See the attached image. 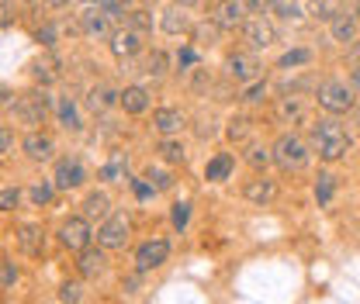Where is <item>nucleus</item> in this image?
Masks as SVG:
<instances>
[{"mask_svg": "<svg viewBox=\"0 0 360 304\" xmlns=\"http://www.w3.org/2000/svg\"><path fill=\"white\" fill-rule=\"evenodd\" d=\"M312 145H315V152H319V159L336 163V159L347 156V149H350V135H347V128H343L340 121L322 118V121H315L312 125Z\"/></svg>", "mask_w": 360, "mask_h": 304, "instance_id": "obj_1", "label": "nucleus"}, {"mask_svg": "<svg viewBox=\"0 0 360 304\" xmlns=\"http://www.w3.org/2000/svg\"><path fill=\"white\" fill-rule=\"evenodd\" d=\"M270 152H274V163H277V170H284V173H298V170H305L309 166V145L298 138V135H291V131H284V135H277V142L270 145Z\"/></svg>", "mask_w": 360, "mask_h": 304, "instance_id": "obj_2", "label": "nucleus"}, {"mask_svg": "<svg viewBox=\"0 0 360 304\" xmlns=\"http://www.w3.org/2000/svg\"><path fill=\"white\" fill-rule=\"evenodd\" d=\"M315 97H319V107L329 111V114H347V111H354V104H357L354 87L343 84V80H326Z\"/></svg>", "mask_w": 360, "mask_h": 304, "instance_id": "obj_3", "label": "nucleus"}, {"mask_svg": "<svg viewBox=\"0 0 360 304\" xmlns=\"http://www.w3.org/2000/svg\"><path fill=\"white\" fill-rule=\"evenodd\" d=\"M45 111H49V93H45V90L21 93V97H18V104H14V114H18L25 125H42Z\"/></svg>", "mask_w": 360, "mask_h": 304, "instance_id": "obj_4", "label": "nucleus"}, {"mask_svg": "<svg viewBox=\"0 0 360 304\" xmlns=\"http://www.w3.org/2000/svg\"><path fill=\"white\" fill-rule=\"evenodd\" d=\"M260 59L253 55V52H232L229 59H225V73L236 80V84H253V80H260Z\"/></svg>", "mask_w": 360, "mask_h": 304, "instance_id": "obj_5", "label": "nucleus"}, {"mask_svg": "<svg viewBox=\"0 0 360 304\" xmlns=\"http://www.w3.org/2000/svg\"><path fill=\"white\" fill-rule=\"evenodd\" d=\"M167 260H170V242H167V239H153V242H142V246L135 249V270H139V273L160 270Z\"/></svg>", "mask_w": 360, "mask_h": 304, "instance_id": "obj_6", "label": "nucleus"}, {"mask_svg": "<svg viewBox=\"0 0 360 304\" xmlns=\"http://www.w3.org/2000/svg\"><path fill=\"white\" fill-rule=\"evenodd\" d=\"M90 221L84 215L80 218H70V221H63V228H59V242L66 246V249H73V253H84L90 246Z\"/></svg>", "mask_w": 360, "mask_h": 304, "instance_id": "obj_7", "label": "nucleus"}, {"mask_svg": "<svg viewBox=\"0 0 360 304\" xmlns=\"http://www.w3.org/2000/svg\"><path fill=\"white\" fill-rule=\"evenodd\" d=\"M97 242H101V249H122L129 242V218L111 215L97 228Z\"/></svg>", "mask_w": 360, "mask_h": 304, "instance_id": "obj_8", "label": "nucleus"}, {"mask_svg": "<svg viewBox=\"0 0 360 304\" xmlns=\"http://www.w3.org/2000/svg\"><path fill=\"white\" fill-rule=\"evenodd\" d=\"M243 39L250 42V48H267V45L277 42V32H274V25H270L264 14H253L243 25Z\"/></svg>", "mask_w": 360, "mask_h": 304, "instance_id": "obj_9", "label": "nucleus"}, {"mask_svg": "<svg viewBox=\"0 0 360 304\" xmlns=\"http://www.w3.org/2000/svg\"><path fill=\"white\" fill-rule=\"evenodd\" d=\"M212 21H215L222 32L225 28H243V25H246V4H243V0H215Z\"/></svg>", "mask_w": 360, "mask_h": 304, "instance_id": "obj_10", "label": "nucleus"}, {"mask_svg": "<svg viewBox=\"0 0 360 304\" xmlns=\"http://www.w3.org/2000/svg\"><path fill=\"white\" fill-rule=\"evenodd\" d=\"M84 180H87V170H84L80 159H59L56 163V187L59 190H77Z\"/></svg>", "mask_w": 360, "mask_h": 304, "instance_id": "obj_11", "label": "nucleus"}, {"mask_svg": "<svg viewBox=\"0 0 360 304\" xmlns=\"http://www.w3.org/2000/svg\"><path fill=\"white\" fill-rule=\"evenodd\" d=\"M111 52H115L118 59H132L135 52H142V32H135V28L111 32Z\"/></svg>", "mask_w": 360, "mask_h": 304, "instance_id": "obj_12", "label": "nucleus"}, {"mask_svg": "<svg viewBox=\"0 0 360 304\" xmlns=\"http://www.w3.org/2000/svg\"><path fill=\"white\" fill-rule=\"evenodd\" d=\"M184 125H187V118L180 114L177 107H156V111H153V128L160 131L163 138H174Z\"/></svg>", "mask_w": 360, "mask_h": 304, "instance_id": "obj_13", "label": "nucleus"}, {"mask_svg": "<svg viewBox=\"0 0 360 304\" xmlns=\"http://www.w3.org/2000/svg\"><path fill=\"white\" fill-rule=\"evenodd\" d=\"M160 28L167 32V35H191V14H187V7H177V4H170L167 11H163V18H160Z\"/></svg>", "mask_w": 360, "mask_h": 304, "instance_id": "obj_14", "label": "nucleus"}, {"mask_svg": "<svg viewBox=\"0 0 360 304\" xmlns=\"http://www.w3.org/2000/svg\"><path fill=\"white\" fill-rule=\"evenodd\" d=\"M274 194H277V187H274V180H267V176L246 180V187H243V197H246L250 204H260V208L274 201Z\"/></svg>", "mask_w": 360, "mask_h": 304, "instance_id": "obj_15", "label": "nucleus"}, {"mask_svg": "<svg viewBox=\"0 0 360 304\" xmlns=\"http://www.w3.org/2000/svg\"><path fill=\"white\" fill-rule=\"evenodd\" d=\"M21 149H25V156L28 159H35V163H45V159H52V138L42 135V131H32V135H25V142H21Z\"/></svg>", "mask_w": 360, "mask_h": 304, "instance_id": "obj_16", "label": "nucleus"}, {"mask_svg": "<svg viewBox=\"0 0 360 304\" xmlns=\"http://www.w3.org/2000/svg\"><path fill=\"white\" fill-rule=\"evenodd\" d=\"M84 218H87V221H108V218H111V197H108L104 190L87 194V201H84Z\"/></svg>", "mask_w": 360, "mask_h": 304, "instance_id": "obj_17", "label": "nucleus"}, {"mask_svg": "<svg viewBox=\"0 0 360 304\" xmlns=\"http://www.w3.org/2000/svg\"><path fill=\"white\" fill-rule=\"evenodd\" d=\"M18 246H21V253H28V256H39L45 249V235L39 225H21L18 228Z\"/></svg>", "mask_w": 360, "mask_h": 304, "instance_id": "obj_18", "label": "nucleus"}, {"mask_svg": "<svg viewBox=\"0 0 360 304\" xmlns=\"http://www.w3.org/2000/svg\"><path fill=\"white\" fill-rule=\"evenodd\" d=\"M236 170V156H229V152H219V156H212L208 159V166H205V180H212V183H222L229 180Z\"/></svg>", "mask_w": 360, "mask_h": 304, "instance_id": "obj_19", "label": "nucleus"}, {"mask_svg": "<svg viewBox=\"0 0 360 304\" xmlns=\"http://www.w3.org/2000/svg\"><path fill=\"white\" fill-rule=\"evenodd\" d=\"M277 118H281L284 125H295V121H302V118H305V104H302V97H295V93H284V97L277 100Z\"/></svg>", "mask_w": 360, "mask_h": 304, "instance_id": "obj_20", "label": "nucleus"}, {"mask_svg": "<svg viewBox=\"0 0 360 304\" xmlns=\"http://www.w3.org/2000/svg\"><path fill=\"white\" fill-rule=\"evenodd\" d=\"M80 273L84 277H101L104 270H108V256H104V249H94V246H87L84 253H80Z\"/></svg>", "mask_w": 360, "mask_h": 304, "instance_id": "obj_21", "label": "nucleus"}, {"mask_svg": "<svg viewBox=\"0 0 360 304\" xmlns=\"http://www.w3.org/2000/svg\"><path fill=\"white\" fill-rule=\"evenodd\" d=\"M118 104H122L129 114H142V111L149 107V90L139 87V84H135V87H125L122 97H118Z\"/></svg>", "mask_w": 360, "mask_h": 304, "instance_id": "obj_22", "label": "nucleus"}, {"mask_svg": "<svg viewBox=\"0 0 360 304\" xmlns=\"http://www.w3.org/2000/svg\"><path fill=\"white\" fill-rule=\"evenodd\" d=\"M118 97H122V93H115L111 87H104V84H101V87H90V93H87V107L94 111V114H101V111L115 107V104H118Z\"/></svg>", "mask_w": 360, "mask_h": 304, "instance_id": "obj_23", "label": "nucleus"}, {"mask_svg": "<svg viewBox=\"0 0 360 304\" xmlns=\"http://www.w3.org/2000/svg\"><path fill=\"white\" fill-rule=\"evenodd\" d=\"M329 32H333V39H336V42H354V35H357V18L343 11L340 18H333V21H329Z\"/></svg>", "mask_w": 360, "mask_h": 304, "instance_id": "obj_24", "label": "nucleus"}, {"mask_svg": "<svg viewBox=\"0 0 360 304\" xmlns=\"http://www.w3.org/2000/svg\"><path fill=\"white\" fill-rule=\"evenodd\" d=\"M229 142H236V145H243V142H250V135H253V118H246V114H236V118H229Z\"/></svg>", "mask_w": 360, "mask_h": 304, "instance_id": "obj_25", "label": "nucleus"}, {"mask_svg": "<svg viewBox=\"0 0 360 304\" xmlns=\"http://www.w3.org/2000/svg\"><path fill=\"white\" fill-rule=\"evenodd\" d=\"M80 18H84V28H87L90 35H108V32H111V25H108V14H104L101 7H97V11L90 7V11H84V14H80Z\"/></svg>", "mask_w": 360, "mask_h": 304, "instance_id": "obj_26", "label": "nucleus"}, {"mask_svg": "<svg viewBox=\"0 0 360 304\" xmlns=\"http://www.w3.org/2000/svg\"><path fill=\"white\" fill-rule=\"evenodd\" d=\"M167 66H170V55H167L163 48H153V52L146 55V73H149L153 80L167 77Z\"/></svg>", "mask_w": 360, "mask_h": 304, "instance_id": "obj_27", "label": "nucleus"}, {"mask_svg": "<svg viewBox=\"0 0 360 304\" xmlns=\"http://www.w3.org/2000/svg\"><path fill=\"white\" fill-rule=\"evenodd\" d=\"M219 35H222V28H219L215 21H205V25H194V28H191L194 45H215L219 42Z\"/></svg>", "mask_w": 360, "mask_h": 304, "instance_id": "obj_28", "label": "nucleus"}, {"mask_svg": "<svg viewBox=\"0 0 360 304\" xmlns=\"http://www.w3.org/2000/svg\"><path fill=\"white\" fill-rule=\"evenodd\" d=\"M309 11H312L315 18H322V21H333V18L343 14V0H312Z\"/></svg>", "mask_w": 360, "mask_h": 304, "instance_id": "obj_29", "label": "nucleus"}, {"mask_svg": "<svg viewBox=\"0 0 360 304\" xmlns=\"http://www.w3.org/2000/svg\"><path fill=\"white\" fill-rule=\"evenodd\" d=\"M312 62V52L309 48H291L277 59V70H298V66H309Z\"/></svg>", "mask_w": 360, "mask_h": 304, "instance_id": "obj_30", "label": "nucleus"}, {"mask_svg": "<svg viewBox=\"0 0 360 304\" xmlns=\"http://www.w3.org/2000/svg\"><path fill=\"white\" fill-rule=\"evenodd\" d=\"M156 152H160L167 163H184V159H187V152H184V142H177V138H163V142L156 145Z\"/></svg>", "mask_w": 360, "mask_h": 304, "instance_id": "obj_31", "label": "nucleus"}, {"mask_svg": "<svg viewBox=\"0 0 360 304\" xmlns=\"http://www.w3.org/2000/svg\"><path fill=\"white\" fill-rule=\"evenodd\" d=\"M32 77H35L39 84H56V80H59V62H56V59L35 62V66H32Z\"/></svg>", "mask_w": 360, "mask_h": 304, "instance_id": "obj_32", "label": "nucleus"}, {"mask_svg": "<svg viewBox=\"0 0 360 304\" xmlns=\"http://www.w3.org/2000/svg\"><path fill=\"white\" fill-rule=\"evenodd\" d=\"M246 163H250L253 170H267L270 163H274V152H270L267 145H250V149H246Z\"/></svg>", "mask_w": 360, "mask_h": 304, "instance_id": "obj_33", "label": "nucleus"}, {"mask_svg": "<svg viewBox=\"0 0 360 304\" xmlns=\"http://www.w3.org/2000/svg\"><path fill=\"white\" fill-rule=\"evenodd\" d=\"M267 7L274 11V14H277V18H284V21H295V18H302V7H298L295 0H270Z\"/></svg>", "mask_w": 360, "mask_h": 304, "instance_id": "obj_34", "label": "nucleus"}, {"mask_svg": "<svg viewBox=\"0 0 360 304\" xmlns=\"http://www.w3.org/2000/svg\"><path fill=\"white\" fill-rule=\"evenodd\" d=\"M146 183H149L153 190H170V187H174V176L167 173V170H160V166H149V170H146Z\"/></svg>", "mask_w": 360, "mask_h": 304, "instance_id": "obj_35", "label": "nucleus"}, {"mask_svg": "<svg viewBox=\"0 0 360 304\" xmlns=\"http://www.w3.org/2000/svg\"><path fill=\"white\" fill-rule=\"evenodd\" d=\"M333 190H336V176L319 173V183H315V197H319V204H329V201H333Z\"/></svg>", "mask_w": 360, "mask_h": 304, "instance_id": "obj_36", "label": "nucleus"}, {"mask_svg": "<svg viewBox=\"0 0 360 304\" xmlns=\"http://www.w3.org/2000/svg\"><path fill=\"white\" fill-rule=\"evenodd\" d=\"M59 121L73 131L84 128V125H80V114H77V107H73V100H59Z\"/></svg>", "mask_w": 360, "mask_h": 304, "instance_id": "obj_37", "label": "nucleus"}, {"mask_svg": "<svg viewBox=\"0 0 360 304\" xmlns=\"http://www.w3.org/2000/svg\"><path fill=\"white\" fill-rule=\"evenodd\" d=\"M264 97H267V80H253L250 87L243 90V100H246V104H260Z\"/></svg>", "mask_w": 360, "mask_h": 304, "instance_id": "obj_38", "label": "nucleus"}, {"mask_svg": "<svg viewBox=\"0 0 360 304\" xmlns=\"http://www.w3.org/2000/svg\"><path fill=\"white\" fill-rule=\"evenodd\" d=\"M28 194H32V201H35L39 208H45V204H52V194H56V187H52V183H35Z\"/></svg>", "mask_w": 360, "mask_h": 304, "instance_id": "obj_39", "label": "nucleus"}, {"mask_svg": "<svg viewBox=\"0 0 360 304\" xmlns=\"http://www.w3.org/2000/svg\"><path fill=\"white\" fill-rule=\"evenodd\" d=\"M125 18H129V28H135V32H149V28H153L149 11H129Z\"/></svg>", "mask_w": 360, "mask_h": 304, "instance_id": "obj_40", "label": "nucleus"}, {"mask_svg": "<svg viewBox=\"0 0 360 304\" xmlns=\"http://www.w3.org/2000/svg\"><path fill=\"white\" fill-rule=\"evenodd\" d=\"M18 201H21V190L18 187H4L0 190V211H14Z\"/></svg>", "mask_w": 360, "mask_h": 304, "instance_id": "obj_41", "label": "nucleus"}, {"mask_svg": "<svg viewBox=\"0 0 360 304\" xmlns=\"http://www.w3.org/2000/svg\"><path fill=\"white\" fill-rule=\"evenodd\" d=\"M191 87H194V90L212 87V73H208L205 66H194V70H191Z\"/></svg>", "mask_w": 360, "mask_h": 304, "instance_id": "obj_42", "label": "nucleus"}, {"mask_svg": "<svg viewBox=\"0 0 360 304\" xmlns=\"http://www.w3.org/2000/svg\"><path fill=\"white\" fill-rule=\"evenodd\" d=\"M14 280H18V266H14V263L0 260V287H11Z\"/></svg>", "mask_w": 360, "mask_h": 304, "instance_id": "obj_43", "label": "nucleus"}, {"mask_svg": "<svg viewBox=\"0 0 360 304\" xmlns=\"http://www.w3.org/2000/svg\"><path fill=\"white\" fill-rule=\"evenodd\" d=\"M187 218H191V204H174V228L177 232L187 228Z\"/></svg>", "mask_w": 360, "mask_h": 304, "instance_id": "obj_44", "label": "nucleus"}, {"mask_svg": "<svg viewBox=\"0 0 360 304\" xmlns=\"http://www.w3.org/2000/svg\"><path fill=\"white\" fill-rule=\"evenodd\" d=\"M80 294H84L80 284H63V287H59V298H63L66 304H77L80 301Z\"/></svg>", "mask_w": 360, "mask_h": 304, "instance_id": "obj_45", "label": "nucleus"}, {"mask_svg": "<svg viewBox=\"0 0 360 304\" xmlns=\"http://www.w3.org/2000/svg\"><path fill=\"white\" fill-rule=\"evenodd\" d=\"M101 176H104V180H122V176H125V166H122V163H108V166L101 170Z\"/></svg>", "mask_w": 360, "mask_h": 304, "instance_id": "obj_46", "label": "nucleus"}, {"mask_svg": "<svg viewBox=\"0 0 360 304\" xmlns=\"http://www.w3.org/2000/svg\"><path fill=\"white\" fill-rule=\"evenodd\" d=\"M132 187H135V197H142V201H146V197H153V194H156V190H153V187H149V183H146V180H135Z\"/></svg>", "mask_w": 360, "mask_h": 304, "instance_id": "obj_47", "label": "nucleus"}, {"mask_svg": "<svg viewBox=\"0 0 360 304\" xmlns=\"http://www.w3.org/2000/svg\"><path fill=\"white\" fill-rule=\"evenodd\" d=\"M177 62L180 66H194V62H198V52H194V48H180Z\"/></svg>", "mask_w": 360, "mask_h": 304, "instance_id": "obj_48", "label": "nucleus"}, {"mask_svg": "<svg viewBox=\"0 0 360 304\" xmlns=\"http://www.w3.org/2000/svg\"><path fill=\"white\" fill-rule=\"evenodd\" d=\"M35 39H39L42 45H52L56 42V28H52V25H45V28H39V35H35Z\"/></svg>", "mask_w": 360, "mask_h": 304, "instance_id": "obj_49", "label": "nucleus"}, {"mask_svg": "<svg viewBox=\"0 0 360 304\" xmlns=\"http://www.w3.org/2000/svg\"><path fill=\"white\" fill-rule=\"evenodd\" d=\"M11 142H14V135H11L7 128H0V156H4V152L11 149Z\"/></svg>", "mask_w": 360, "mask_h": 304, "instance_id": "obj_50", "label": "nucleus"}, {"mask_svg": "<svg viewBox=\"0 0 360 304\" xmlns=\"http://www.w3.org/2000/svg\"><path fill=\"white\" fill-rule=\"evenodd\" d=\"M243 4H246L250 11H257V14H264V7H267L270 0H243Z\"/></svg>", "mask_w": 360, "mask_h": 304, "instance_id": "obj_51", "label": "nucleus"}, {"mask_svg": "<svg viewBox=\"0 0 360 304\" xmlns=\"http://www.w3.org/2000/svg\"><path fill=\"white\" fill-rule=\"evenodd\" d=\"M350 87L354 90H360V62L354 66V73H350Z\"/></svg>", "mask_w": 360, "mask_h": 304, "instance_id": "obj_52", "label": "nucleus"}, {"mask_svg": "<svg viewBox=\"0 0 360 304\" xmlns=\"http://www.w3.org/2000/svg\"><path fill=\"white\" fill-rule=\"evenodd\" d=\"M45 7H52V11H59V7H70V0H42Z\"/></svg>", "mask_w": 360, "mask_h": 304, "instance_id": "obj_53", "label": "nucleus"}, {"mask_svg": "<svg viewBox=\"0 0 360 304\" xmlns=\"http://www.w3.org/2000/svg\"><path fill=\"white\" fill-rule=\"evenodd\" d=\"M7 97H11V90H7V87H0V104H4Z\"/></svg>", "mask_w": 360, "mask_h": 304, "instance_id": "obj_54", "label": "nucleus"}, {"mask_svg": "<svg viewBox=\"0 0 360 304\" xmlns=\"http://www.w3.org/2000/svg\"><path fill=\"white\" fill-rule=\"evenodd\" d=\"M170 4H177V7H191L194 0H170Z\"/></svg>", "mask_w": 360, "mask_h": 304, "instance_id": "obj_55", "label": "nucleus"}, {"mask_svg": "<svg viewBox=\"0 0 360 304\" xmlns=\"http://www.w3.org/2000/svg\"><path fill=\"white\" fill-rule=\"evenodd\" d=\"M354 18H357V21H360V4H357V11H354Z\"/></svg>", "mask_w": 360, "mask_h": 304, "instance_id": "obj_56", "label": "nucleus"}, {"mask_svg": "<svg viewBox=\"0 0 360 304\" xmlns=\"http://www.w3.org/2000/svg\"><path fill=\"white\" fill-rule=\"evenodd\" d=\"M90 4H97V7H101V4H104V0H90Z\"/></svg>", "mask_w": 360, "mask_h": 304, "instance_id": "obj_57", "label": "nucleus"}, {"mask_svg": "<svg viewBox=\"0 0 360 304\" xmlns=\"http://www.w3.org/2000/svg\"><path fill=\"white\" fill-rule=\"evenodd\" d=\"M118 4H129V0H118Z\"/></svg>", "mask_w": 360, "mask_h": 304, "instance_id": "obj_58", "label": "nucleus"}]
</instances>
